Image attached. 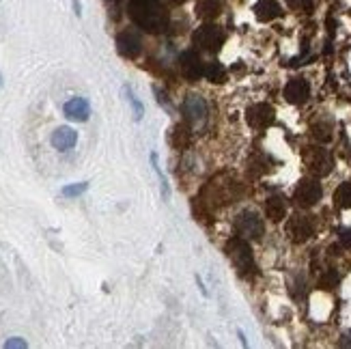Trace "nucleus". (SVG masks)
Here are the masks:
<instances>
[{"instance_id": "obj_1", "label": "nucleus", "mask_w": 351, "mask_h": 349, "mask_svg": "<svg viewBox=\"0 0 351 349\" xmlns=\"http://www.w3.org/2000/svg\"><path fill=\"white\" fill-rule=\"evenodd\" d=\"M130 15L147 33H164L169 28V11H166L158 0H132L130 3Z\"/></svg>"}, {"instance_id": "obj_2", "label": "nucleus", "mask_w": 351, "mask_h": 349, "mask_svg": "<svg viewBox=\"0 0 351 349\" xmlns=\"http://www.w3.org/2000/svg\"><path fill=\"white\" fill-rule=\"evenodd\" d=\"M226 254H228V259H231V263L235 265L237 269V274L241 278H250L254 272H256V265H254V256H252V250H250V244H248V239H243V237H233V239H228V244H226Z\"/></svg>"}, {"instance_id": "obj_3", "label": "nucleus", "mask_w": 351, "mask_h": 349, "mask_svg": "<svg viewBox=\"0 0 351 349\" xmlns=\"http://www.w3.org/2000/svg\"><path fill=\"white\" fill-rule=\"evenodd\" d=\"M304 162H306L311 175L315 177H326L332 173L334 158L330 156V151L324 147H311L304 151Z\"/></svg>"}, {"instance_id": "obj_4", "label": "nucleus", "mask_w": 351, "mask_h": 349, "mask_svg": "<svg viewBox=\"0 0 351 349\" xmlns=\"http://www.w3.org/2000/svg\"><path fill=\"white\" fill-rule=\"evenodd\" d=\"M194 45L205 52H218L224 43V30L216 24H205L194 33Z\"/></svg>"}, {"instance_id": "obj_5", "label": "nucleus", "mask_w": 351, "mask_h": 349, "mask_svg": "<svg viewBox=\"0 0 351 349\" xmlns=\"http://www.w3.org/2000/svg\"><path fill=\"white\" fill-rule=\"evenodd\" d=\"M235 231L243 239H261L265 226H263V220L258 218L252 209H243L235 218Z\"/></svg>"}, {"instance_id": "obj_6", "label": "nucleus", "mask_w": 351, "mask_h": 349, "mask_svg": "<svg viewBox=\"0 0 351 349\" xmlns=\"http://www.w3.org/2000/svg\"><path fill=\"white\" fill-rule=\"evenodd\" d=\"M322 194H324L322 184H319L317 179L306 177L298 184V188L293 192V199L300 207H315L319 201H322Z\"/></svg>"}, {"instance_id": "obj_7", "label": "nucleus", "mask_w": 351, "mask_h": 349, "mask_svg": "<svg viewBox=\"0 0 351 349\" xmlns=\"http://www.w3.org/2000/svg\"><path fill=\"white\" fill-rule=\"evenodd\" d=\"M246 121L252 130H265L276 121V110L269 104H254L246 110Z\"/></svg>"}, {"instance_id": "obj_8", "label": "nucleus", "mask_w": 351, "mask_h": 349, "mask_svg": "<svg viewBox=\"0 0 351 349\" xmlns=\"http://www.w3.org/2000/svg\"><path fill=\"white\" fill-rule=\"evenodd\" d=\"M287 235L295 244H304L315 235V224L308 216H293L287 222Z\"/></svg>"}, {"instance_id": "obj_9", "label": "nucleus", "mask_w": 351, "mask_h": 349, "mask_svg": "<svg viewBox=\"0 0 351 349\" xmlns=\"http://www.w3.org/2000/svg\"><path fill=\"white\" fill-rule=\"evenodd\" d=\"M181 110L190 123H205L207 121V101L201 95H188L183 99Z\"/></svg>"}, {"instance_id": "obj_10", "label": "nucleus", "mask_w": 351, "mask_h": 349, "mask_svg": "<svg viewBox=\"0 0 351 349\" xmlns=\"http://www.w3.org/2000/svg\"><path fill=\"white\" fill-rule=\"evenodd\" d=\"M117 50L123 58H138L143 52V41L132 30H123L117 35Z\"/></svg>"}, {"instance_id": "obj_11", "label": "nucleus", "mask_w": 351, "mask_h": 349, "mask_svg": "<svg viewBox=\"0 0 351 349\" xmlns=\"http://www.w3.org/2000/svg\"><path fill=\"white\" fill-rule=\"evenodd\" d=\"M181 71L183 75H186L188 80L196 82L201 80V75H205V63L201 54H198L196 50H188L181 54Z\"/></svg>"}, {"instance_id": "obj_12", "label": "nucleus", "mask_w": 351, "mask_h": 349, "mask_svg": "<svg viewBox=\"0 0 351 349\" xmlns=\"http://www.w3.org/2000/svg\"><path fill=\"white\" fill-rule=\"evenodd\" d=\"M311 97V84L308 80H304V78H293V80H289L287 86H285V99L289 104H304Z\"/></svg>"}, {"instance_id": "obj_13", "label": "nucleus", "mask_w": 351, "mask_h": 349, "mask_svg": "<svg viewBox=\"0 0 351 349\" xmlns=\"http://www.w3.org/2000/svg\"><path fill=\"white\" fill-rule=\"evenodd\" d=\"M63 112L69 121H78V123H84L90 117V104L84 97H71L65 106H63Z\"/></svg>"}, {"instance_id": "obj_14", "label": "nucleus", "mask_w": 351, "mask_h": 349, "mask_svg": "<svg viewBox=\"0 0 351 349\" xmlns=\"http://www.w3.org/2000/svg\"><path fill=\"white\" fill-rule=\"evenodd\" d=\"M50 141H52V147L56 151H69L71 147H75V143H78V132L69 125L56 128Z\"/></svg>"}, {"instance_id": "obj_15", "label": "nucleus", "mask_w": 351, "mask_h": 349, "mask_svg": "<svg viewBox=\"0 0 351 349\" xmlns=\"http://www.w3.org/2000/svg\"><path fill=\"white\" fill-rule=\"evenodd\" d=\"M169 143H171V147L177 149V151H186V149H190V145H192V132H190V128H188L186 123H177V125L171 130Z\"/></svg>"}, {"instance_id": "obj_16", "label": "nucleus", "mask_w": 351, "mask_h": 349, "mask_svg": "<svg viewBox=\"0 0 351 349\" xmlns=\"http://www.w3.org/2000/svg\"><path fill=\"white\" fill-rule=\"evenodd\" d=\"M280 5L276 3V0H258L256 7H254V15L261 22H271V20H276L280 18Z\"/></svg>"}, {"instance_id": "obj_17", "label": "nucleus", "mask_w": 351, "mask_h": 349, "mask_svg": "<svg viewBox=\"0 0 351 349\" xmlns=\"http://www.w3.org/2000/svg\"><path fill=\"white\" fill-rule=\"evenodd\" d=\"M222 13V0H198L196 5V15L205 22L216 20Z\"/></svg>"}, {"instance_id": "obj_18", "label": "nucleus", "mask_w": 351, "mask_h": 349, "mask_svg": "<svg viewBox=\"0 0 351 349\" xmlns=\"http://www.w3.org/2000/svg\"><path fill=\"white\" fill-rule=\"evenodd\" d=\"M265 214L274 222H280L287 216V203H285L282 196H278V194L269 196V199L265 201Z\"/></svg>"}, {"instance_id": "obj_19", "label": "nucleus", "mask_w": 351, "mask_h": 349, "mask_svg": "<svg viewBox=\"0 0 351 349\" xmlns=\"http://www.w3.org/2000/svg\"><path fill=\"white\" fill-rule=\"evenodd\" d=\"M334 205L339 209H351V181H345L334 192Z\"/></svg>"}, {"instance_id": "obj_20", "label": "nucleus", "mask_w": 351, "mask_h": 349, "mask_svg": "<svg viewBox=\"0 0 351 349\" xmlns=\"http://www.w3.org/2000/svg\"><path fill=\"white\" fill-rule=\"evenodd\" d=\"M205 78L209 80V82H224L226 80V69L220 65V63H207L205 65Z\"/></svg>"}, {"instance_id": "obj_21", "label": "nucleus", "mask_w": 351, "mask_h": 349, "mask_svg": "<svg viewBox=\"0 0 351 349\" xmlns=\"http://www.w3.org/2000/svg\"><path fill=\"white\" fill-rule=\"evenodd\" d=\"M88 190V181H78V184H69L60 190V196H65V199H75V196H80Z\"/></svg>"}, {"instance_id": "obj_22", "label": "nucleus", "mask_w": 351, "mask_h": 349, "mask_svg": "<svg viewBox=\"0 0 351 349\" xmlns=\"http://www.w3.org/2000/svg\"><path fill=\"white\" fill-rule=\"evenodd\" d=\"M125 95H128V101L132 104V108H134V117H136V121H141L143 119V115H145V106L141 104V99L136 97V93L130 88V86H125Z\"/></svg>"}, {"instance_id": "obj_23", "label": "nucleus", "mask_w": 351, "mask_h": 349, "mask_svg": "<svg viewBox=\"0 0 351 349\" xmlns=\"http://www.w3.org/2000/svg\"><path fill=\"white\" fill-rule=\"evenodd\" d=\"M151 162H154V169H156V173H158V177H160V186H162V196H164V199H169V186H166V177H164V173H162V169H160V162H158V154H151Z\"/></svg>"}, {"instance_id": "obj_24", "label": "nucleus", "mask_w": 351, "mask_h": 349, "mask_svg": "<svg viewBox=\"0 0 351 349\" xmlns=\"http://www.w3.org/2000/svg\"><path fill=\"white\" fill-rule=\"evenodd\" d=\"M313 134H315V139H317V141L328 143V141L332 139V128H330V125H315V128H313Z\"/></svg>"}, {"instance_id": "obj_25", "label": "nucleus", "mask_w": 351, "mask_h": 349, "mask_svg": "<svg viewBox=\"0 0 351 349\" xmlns=\"http://www.w3.org/2000/svg\"><path fill=\"white\" fill-rule=\"evenodd\" d=\"M319 282H322L324 289H334V287L339 285V274H337V272H328V274L322 280H319Z\"/></svg>"}, {"instance_id": "obj_26", "label": "nucleus", "mask_w": 351, "mask_h": 349, "mask_svg": "<svg viewBox=\"0 0 351 349\" xmlns=\"http://www.w3.org/2000/svg\"><path fill=\"white\" fill-rule=\"evenodd\" d=\"M5 347L7 349H24V347H28V343L24 339H20V337H13V339L5 341Z\"/></svg>"}, {"instance_id": "obj_27", "label": "nucleus", "mask_w": 351, "mask_h": 349, "mask_svg": "<svg viewBox=\"0 0 351 349\" xmlns=\"http://www.w3.org/2000/svg\"><path fill=\"white\" fill-rule=\"evenodd\" d=\"M339 241L345 248H351V229H341L339 231Z\"/></svg>"}, {"instance_id": "obj_28", "label": "nucleus", "mask_w": 351, "mask_h": 349, "mask_svg": "<svg viewBox=\"0 0 351 349\" xmlns=\"http://www.w3.org/2000/svg\"><path fill=\"white\" fill-rule=\"evenodd\" d=\"M293 9H308L313 5V0H287Z\"/></svg>"}, {"instance_id": "obj_29", "label": "nucleus", "mask_w": 351, "mask_h": 349, "mask_svg": "<svg viewBox=\"0 0 351 349\" xmlns=\"http://www.w3.org/2000/svg\"><path fill=\"white\" fill-rule=\"evenodd\" d=\"M73 9H75V13L80 15V3H78V0H73Z\"/></svg>"}, {"instance_id": "obj_30", "label": "nucleus", "mask_w": 351, "mask_h": 349, "mask_svg": "<svg viewBox=\"0 0 351 349\" xmlns=\"http://www.w3.org/2000/svg\"><path fill=\"white\" fill-rule=\"evenodd\" d=\"M171 3H181V0H171Z\"/></svg>"}]
</instances>
